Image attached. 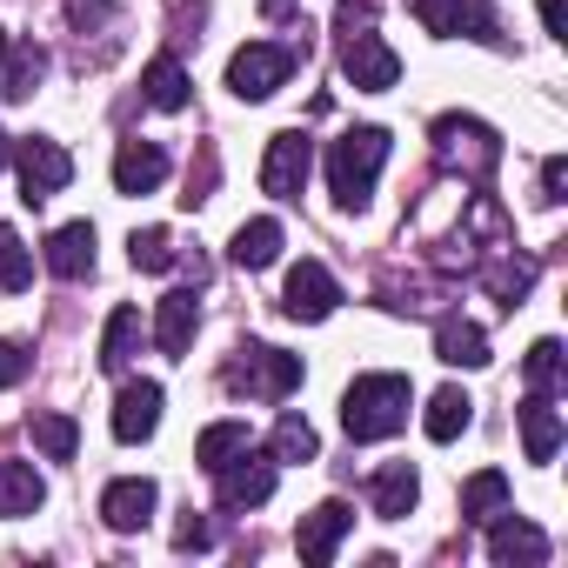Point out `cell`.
<instances>
[{"mask_svg": "<svg viewBox=\"0 0 568 568\" xmlns=\"http://www.w3.org/2000/svg\"><path fill=\"white\" fill-rule=\"evenodd\" d=\"M154 501H161V488H154L148 475H121V481L101 488V521H108L114 535H141V528L154 521Z\"/></svg>", "mask_w": 568, "mask_h": 568, "instance_id": "12", "label": "cell"}, {"mask_svg": "<svg viewBox=\"0 0 568 568\" xmlns=\"http://www.w3.org/2000/svg\"><path fill=\"white\" fill-rule=\"evenodd\" d=\"M21 375H28V355H21L14 342H0V388H14Z\"/></svg>", "mask_w": 568, "mask_h": 568, "instance_id": "39", "label": "cell"}, {"mask_svg": "<svg viewBox=\"0 0 568 568\" xmlns=\"http://www.w3.org/2000/svg\"><path fill=\"white\" fill-rule=\"evenodd\" d=\"M342 74H348L362 94H388V88L402 81V54H395L388 41H375V34H348V41H342Z\"/></svg>", "mask_w": 568, "mask_h": 568, "instance_id": "10", "label": "cell"}, {"mask_svg": "<svg viewBox=\"0 0 568 568\" xmlns=\"http://www.w3.org/2000/svg\"><path fill=\"white\" fill-rule=\"evenodd\" d=\"M388 168V128H348L335 148H328V194L335 207L362 214L375 201V181Z\"/></svg>", "mask_w": 568, "mask_h": 568, "instance_id": "2", "label": "cell"}, {"mask_svg": "<svg viewBox=\"0 0 568 568\" xmlns=\"http://www.w3.org/2000/svg\"><path fill=\"white\" fill-rule=\"evenodd\" d=\"M448 41H481V48H501V14L488 8V0H462L455 8V28Z\"/></svg>", "mask_w": 568, "mask_h": 568, "instance_id": "30", "label": "cell"}, {"mask_svg": "<svg viewBox=\"0 0 568 568\" xmlns=\"http://www.w3.org/2000/svg\"><path fill=\"white\" fill-rule=\"evenodd\" d=\"M274 481H281V462H274L267 448H234V455L214 468V501H221L227 515H247V508H261V501L274 495Z\"/></svg>", "mask_w": 568, "mask_h": 568, "instance_id": "5", "label": "cell"}, {"mask_svg": "<svg viewBox=\"0 0 568 568\" xmlns=\"http://www.w3.org/2000/svg\"><path fill=\"white\" fill-rule=\"evenodd\" d=\"M187 68L174 61V54H161V61H148V74H141V94H148V108H161V114H181L187 108Z\"/></svg>", "mask_w": 568, "mask_h": 568, "instance_id": "23", "label": "cell"}, {"mask_svg": "<svg viewBox=\"0 0 568 568\" xmlns=\"http://www.w3.org/2000/svg\"><path fill=\"white\" fill-rule=\"evenodd\" d=\"M161 402H168L161 382H128V388L114 395V442H128V448L148 442V435L161 428Z\"/></svg>", "mask_w": 568, "mask_h": 568, "instance_id": "15", "label": "cell"}, {"mask_svg": "<svg viewBox=\"0 0 568 568\" xmlns=\"http://www.w3.org/2000/svg\"><path fill=\"white\" fill-rule=\"evenodd\" d=\"M435 154L448 168H468V181H488L495 161H501V134L488 121H475V114H442L435 121Z\"/></svg>", "mask_w": 568, "mask_h": 568, "instance_id": "6", "label": "cell"}, {"mask_svg": "<svg viewBox=\"0 0 568 568\" xmlns=\"http://www.w3.org/2000/svg\"><path fill=\"white\" fill-rule=\"evenodd\" d=\"M521 375H528L535 395H561V388H568V355H561V342H535V348L521 355Z\"/></svg>", "mask_w": 568, "mask_h": 568, "instance_id": "29", "label": "cell"}, {"mask_svg": "<svg viewBox=\"0 0 568 568\" xmlns=\"http://www.w3.org/2000/svg\"><path fill=\"white\" fill-rule=\"evenodd\" d=\"M348 528H355V508H348L342 495H328L322 508H308V515H302V528H295V548H302V561L328 568V561H335V548L348 541Z\"/></svg>", "mask_w": 568, "mask_h": 568, "instance_id": "11", "label": "cell"}, {"mask_svg": "<svg viewBox=\"0 0 568 568\" xmlns=\"http://www.w3.org/2000/svg\"><path fill=\"white\" fill-rule=\"evenodd\" d=\"M368 501H375L382 521H408L415 501H422V475H415V462H388V468L368 481Z\"/></svg>", "mask_w": 568, "mask_h": 568, "instance_id": "17", "label": "cell"}, {"mask_svg": "<svg viewBox=\"0 0 568 568\" xmlns=\"http://www.w3.org/2000/svg\"><path fill=\"white\" fill-rule=\"evenodd\" d=\"M0 68H8V74H0V94H8V101H34V88L48 81V48H8V61H0Z\"/></svg>", "mask_w": 568, "mask_h": 568, "instance_id": "27", "label": "cell"}, {"mask_svg": "<svg viewBox=\"0 0 568 568\" xmlns=\"http://www.w3.org/2000/svg\"><path fill=\"white\" fill-rule=\"evenodd\" d=\"M41 261H48V274H61V281L94 274V221H68V227H54Z\"/></svg>", "mask_w": 568, "mask_h": 568, "instance_id": "16", "label": "cell"}, {"mask_svg": "<svg viewBox=\"0 0 568 568\" xmlns=\"http://www.w3.org/2000/svg\"><path fill=\"white\" fill-rule=\"evenodd\" d=\"M335 308H342V281H335L322 261L288 267V288H281V315H288V322H328Z\"/></svg>", "mask_w": 568, "mask_h": 568, "instance_id": "9", "label": "cell"}, {"mask_svg": "<svg viewBox=\"0 0 568 568\" xmlns=\"http://www.w3.org/2000/svg\"><path fill=\"white\" fill-rule=\"evenodd\" d=\"M168 181V154L154 148V141H121V154H114V187L121 194H154Z\"/></svg>", "mask_w": 568, "mask_h": 568, "instance_id": "18", "label": "cell"}, {"mask_svg": "<svg viewBox=\"0 0 568 568\" xmlns=\"http://www.w3.org/2000/svg\"><path fill=\"white\" fill-rule=\"evenodd\" d=\"M368 21H375V0H342V8H335L342 41H348V34H368Z\"/></svg>", "mask_w": 568, "mask_h": 568, "instance_id": "37", "label": "cell"}, {"mask_svg": "<svg viewBox=\"0 0 568 568\" xmlns=\"http://www.w3.org/2000/svg\"><path fill=\"white\" fill-rule=\"evenodd\" d=\"M408 408H415L408 375H355L342 395V428L348 442H388L408 428Z\"/></svg>", "mask_w": 568, "mask_h": 568, "instance_id": "1", "label": "cell"}, {"mask_svg": "<svg viewBox=\"0 0 568 568\" xmlns=\"http://www.w3.org/2000/svg\"><path fill=\"white\" fill-rule=\"evenodd\" d=\"M501 508H508V475H501V468H481V475H468V481H462V521L488 528Z\"/></svg>", "mask_w": 568, "mask_h": 568, "instance_id": "25", "label": "cell"}, {"mask_svg": "<svg viewBox=\"0 0 568 568\" xmlns=\"http://www.w3.org/2000/svg\"><path fill=\"white\" fill-rule=\"evenodd\" d=\"M28 281H34V254L8 221H0V295H21Z\"/></svg>", "mask_w": 568, "mask_h": 568, "instance_id": "31", "label": "cell"}, {"mask_svg": "<svg viewBox=\"0 0 568 568\" xmlns=\"http://www.w3.org/2000/svg\"><path fill=\"white\" fill-rule=\"evenodd\" d=\"M267 455L274 462H315L322 455V435L308 428V415H281L274 435H267Z\"/></svg>", "mask_w": 568, "mask_h": 568, "instance_id": "28", "label": "cell"}, {"mask_svg": "<svg viewBox=\"0 0 568 568\" xmlns=\"http://www.w3.org/2000/svg\"><path fill=\"white\" fill-rule=\"evenodd\" d=\"M8 48H14V41H8V28H0V61H8Z\"/></svg>", "mask_w": 568, "mask_h": 568, "instance_id": "42", "label": "cell"}, {"mask_svg": "<svg viewBox=\"0 0 568 568\" xmlns=\"http://www.w3.org/2000/svg\"><path fill=\"white\" fill-rule=\"evenodd\" d=\"M521 448H528V462H555V448H561L555 395H535V388H528V402H521Z\"/></svg>", "mask_w": 568, "mask_h": 568, "instance_id": "19", "label": "cell"}, {"mask_svg": "<svg viewBox=\"0 0 568 568\" xmlns=\"http://www.w3.org/2000/svg\"><path fill=\"white\" fill-rule=\"evenodd\" d=\"M488 561L495 568H541L548 561V535L535 528V521H521V515H495L488 521Z\"/></svg>", "mask_w": 568, "mask_h": 568, "instance_id": "13", "label": "cell"}, {"mask_svg": "<svg viewBox=\"0 0 568 568\" xmlns=\"http://www.w3.org/2000/svg\"><path fill=\"white\" fill-rule=\"evenodd\" d=\"M0 168H8V134H0Z\"/></svg>", "mask_w": 568, "mask_h": 568, "instance_id": "43", "label": "cell"}, {"mask_svg": "<svg viewBox=\"0 0 568 568\" xmlns=\"http://www.w3.org/2000/svg\"><path fill=\"white\" fill-rule=\"evenodd\" d=\"M34 448H41L48 462H74V448H81V428H74L68 415H34Z\"/></svg>", "mask_w": 568, "mask_h": 568, "instance_id": "34", "label": "cell"}, {"mask_svg": "<svg viewBox=\"0 0 568 568\" xmlns=\"http://www.w3.org/2000/svg\"><path fill=\"white\" fill-rule=\"evenodd\" d=\"M468 422H475V402L462 388H435L428 395V415H422L428 442H455V435H468Z\"/></svg>", "mask_w": 568, "mask_h": 568, "instance_id": "26", "label": "cell"}, {"mask_svg": "<svg viewBox=\"0 0 568 568\" xmlns=\"http://www.w3.org/2000/svg\"><path fill=\"white\" fill-rule=\"evenodd\" d=\"M227 254H234V267H274L281 261V221L274 214H261V221H241L234 227V241H227Z\"/></svg>", "mask_w": 568, "mask_h": 568, "instance_id": "20", "label": "cell"}, {"mask_svg": "<svg viewBox=\"0 0 568 568\" xmlns=\"http://www.w3.org/2000/svg\"><path fill=\"white\" fill-rule=\"evenodd\" d=\"M295 68H302V54H295L288 41H247V48H234V61H227V94H234V101H267Z\"/></svg>", "mask_w": 568, "mask_h": 568, "instance_id": "4", "label": "cell"}, {"mask_svg": "<svg viewBox=\"0 0 568 568\" xmlns=\"http://www.w3.org/2000/svg\"><path fill=\"white\" fill-rule=\"evenodd\" d=\"M41 501H48V481H41L28 462H0V521L34 515Z\"/></svg>", "mask_w": 568, "mask_h": 568, "instance_id": "22", "label": "cell"}, {"mask_svg": "<svg viewBox=\"0 0 568 568\" xmlns=\"http://www.w3.org/2000/svg\"><path fill=\"white\" fill-rule=\"evenodd\" d=\"M435 355H442L448 368H488V335H481L475 322L448 315V322L435 328Z\"/></svg>", "mask_w": 568, "mask_h": 568, "instance_id": "21", "label": "cell"}, {"mask_svg": "<svg viewBox=\"0 0 568 568\" xmlns=\"http://www.w3.org/2000/svg\"><path fill=\"white\" fill-rule=\"evenodd\" d=\"M541 201H568V161L561 154L541 161Z\"/></svg>", "mask_w": 568, "mask_h": 568, "instance_id": "38", "label": "cell"}, {"mask_svg": "<svg viewBox=\"0 0 568 568\" xmlns=\"http://www.w3.org/2000/svg\"><path fill=\"white\" fill-rule=\"evenodd\" d=\"M528 281H535V261H495V267H488V295H495L501 308H515V302L528 295Z\"/></svg>", "mask_w": 568, "mask_h": 568, "instance_id": "35", "label": "cell"}, {"mask_svg": "<svg viewBox=\"0 0 568 568\" xmlns=\"http://www.w3.org/2000/svg\"><path fill=\"white\" fill-rule=\"evenodd\" d=\"M14 161H21V201H28V207L54 201V194L74 181V154H68L61 141H48V134H28Z\"/></svg>", "mask_w": 568, "mask_h": 568, "instance_id": "8", "label": "cell"}, {"mask_svg": "<svg viewBox=\"0 0 568 568\" xmlns=\"http://www.w3.org/2000/svg\"><path fill=\"white\" fill-rule=\"evenodd\" d=\"M535 8H541V28H548L555 41H568V34H561V0H535Z\"/></svg>", "mask_w": 568, "mask_h": 568, "instance_id": "41", "label": "cell"}, {"mask_svg": "<svg viewBox=\"0 0 568 568\" xmlns=\"http://www.w3.org/2000/svg\"><path fill=\"white\" fill-rule=\"evenodd\" d=\"M128 261H134L141 274H168V267H174V234H168V227H141V234L128 241Z\"/></svg>", "mask_w": 568, "mask_h": 568, "instance_id": "33", "label": "cell"}, {"mask_svg": "<svg viewBox=\"0 0 568 568\" xmlns=\"http://www.w3.org/2000/svg\"><path fill=\"white\" fill-rule=\"evenodd\" d=\"M281 8H288V0H267V14H281Z\"/></svg>", "mask_w": 568, "mask_h": 568, "instance_id": "44", "label": "cell"}, {"mask_svg": "<svg viewBox=\"0 0 568 568\" xmlns=\"http://www.w3.org/2000/svg\"><path fill=\"white\" fill-rule=\"evenodd\" d=\"M227 388H234V395H254V402H288V395L302 388V355L267 348V342H247V348L227 362Z\"/></svg>", "mask_w": 568, "mask_h": 568, "instance_id": "3", "label": "cell"}, {"mask_svg": "<svg viewBox=\"0 0 568 568\" xmlns=\"http://www.w3.org/2000/svg\"><path fill=\"white\" fill-rule=\"evenodd\" d=\"M308 174H315V141H308L302 128H281V134L267 141V154H261V194H274V201H302Z\"/></svg>", "mask_w": 568, "mask_h": 568, "instance_id": "7", "label": "cell"}, {"mask_svg": "<svg viewBox=\"0 0 568 568\" xmlns=\"http://www.w3.org/2000/svg\"><path fill=\"white\" fill-rule=\"evenodd\" d=\"M207 541H214V535H207V521H201V515H187V521L174 528V548H207Z\"/></svg>", "mask_w": 568, "mask_h": 568, "instance_id": "40", "label": "cell"}, {"mask_svg": "<svg viewBox=\"0 0 568 568\" xmlns=\"http://www.w3.org/2000/svg\"><path fill=\"white\" fill-rule=\"evenodd\" d=\"M455 8H462V0H408V14L435 34V41H448V28H455Z\"/></svg>", "mask_w": 568, "mask_h": 568, "instance_id": "36", "label": "cell"}, {"mask_svg": "<svg viewBox=\"0 0 568 568\" xmlns=\"http://www.w3.org/2000/svg\"><path fill=\"white\" fill-rule=\"evenodd\" d=\"M234 448H247V422H214V428H201V442H194V462L214 475Z\"/></svg>", "mask_w": 568, "mask_h": 568, "instance_id": "32", "label": "cell"}, {"mask_svg": "<svg viewBox=\"0 0 568 568\" xmlns=\"http://www.w3.org/2000/svg\"><path fill=\"white\" fill-rule=\"evenodd\" d=\"M134 355H141V308H114L108 328H101V368L108 375H128Z\"/></svg>", "mask_w": 568, "mask_h": 568, "instance_id": "24", "label": "cell"}, {"mask_svg": "<svg viewBox=\"0 0 568 568\" xmlns=\"http://www.w3.org/2000/svg\"><path fill=\"white\" fill-rule=\"evenodd\" d=\"M194 328H201V302H194V288H174V295L154 302V348H161L168 362H181V355L194 348Z\"/></svg>", "mask_w": 568, "mask_h": 568, "instance_id": "14", "label": "cell"}]
</instances>
